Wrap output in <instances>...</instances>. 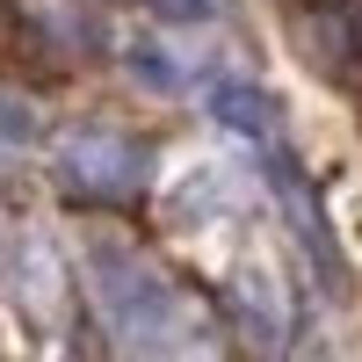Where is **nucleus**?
<instances>
[{
	"label": "nucleus",
	"mask_w": 362,
	"mask_h": 362,
	"mask_svg": "<svg viewBox=\"0 0 362 362\" xmlns=\"http://www.w3.org/2000/svg\"><path fill=\"white\" fill-rule=\"evenodd\" d=\"M58 181H66L73 196H131L145 181V153L109 131H87V138H66V153H58Z\"/></svg>",
	"instance_id": "nucleus-1"
},
{
	"label": "nucleus",
	"mask_w": 362,
	"mask_h": 362,
	"mask_svg": "<svg viewBox=\"0 0 362 362\" xmlns=\"http://www.w3.org/2000/svg\"><path fill=\"white\" fill-rule=\"evenodd\" d=\"M131 73H145L153 87H174V80H181L167 58H160V44H131Z\"/></svg>",
	"instance_id": "nucleus-5"
},
{
	"label": "nucleus",
	"mask_w": 362,
	"mask_h": 362,
	"mask_svg": "<svg viewBox=\"0 0 362 362\" xmlns=\"http://www.w3.org/2000/svg\"><path fill=\"white\" fill-rule=\"evenodd\" d=\"M210 109H218L232 131H247L261 153H276V145H283V131H276V102L254 95V87H239V80H210Z\"/></svg>",
	"instance_id": "nucleus-2"
},
{
	"label": "nucleus",
	"mask_w": 362,
	"mask_h": 362,
	"mask_svg": "<svg viewBox=\"0 0 362 362\" xmlns=\"http://www.w3.org/2000/svg\"><path fill=\"white\" fill-rule=\"evenodd\" d=\"M29 102H15V95H0V145H29Z\"/></svg>",
	"instance_id": "nucleus-4"
},
{
	"label": "nucleus",
	"mask_w": 362,
	"mask_h": 362,
	"mask_svg": "<svg viewBox=\"0 0 362 362\" xmlns=\"http://www.w3.org/2000/svg\"><path fill=\"white\" fill-rule=\"evenodd\" d=\"M160 15H181V22H203V15H218V0H153Z\"/></svg>",
	"instance_id": "nucleus-6"
},
{
	"label": "nucleus",
	"mask_w": 362,
	"mask_h": 362,
	"mask_svg": "<svg viewBox=\"0 0 362 362\" xmlns=\"http://www.w3.org/2000/svg\"><path fill=\"white\" fill-rule=\"evenodd\" d=\"M319 8H355V0H319Z\"/></svg>",
	"instance_id": "nucleus-8"
},
{
	"label": "nucleus",
	"mask_w": 362,
	"mask_h": 362,
	"mask_svg": "<svg viewBox=\"0 0 362 362\" xmlns=\"http://www.w3.org/2000/svg\"><path fill=\"white\" fill-rule=\"evenodd\" d=\"M355 51H362V0H355Z\"/></svg>",
	"instance_id": "nucleus-7"
},
{
	"label": "nucleus",
	"mask_w": 362,
	"mask_h": 362,
	"mask_svg": "<svg viewBox=\"0 0 362 362\" xmlns=\"http://www.w3.org/2000/svg\"><path fill=\"white\" fill-rule=\"evenodd\" d=\"M297 44H305V58H312L319 73H341V66H348V51H341V44H355V15H348V8H326L319 22L297 29Z\"/></svg>",
	"instance_id": "nucleus-3"
}]
</instances>
